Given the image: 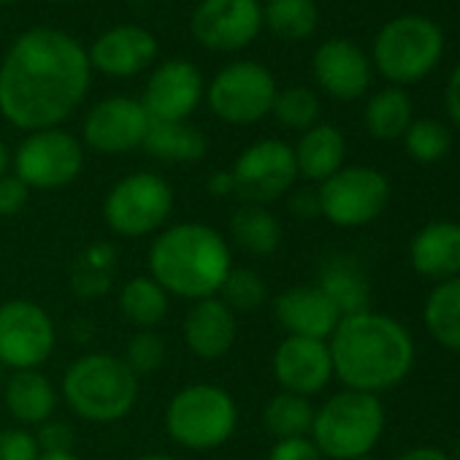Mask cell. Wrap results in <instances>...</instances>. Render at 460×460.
Returning <instances> with one entry per match:
<instances>
[{
	"label": "cell",
	"mask_w": 460,
	"mask_h": 460,
	"mask_svg": "<svg viewBox=\"0 0 460 460\" xmlns=\"http://www.w3.org/2000/svg\"><path fill=\"white\" fill-rule=\"evenodd\" d=\"M149 277L168 293L187 301L219 296V288L234 269L227 242L219 230L203 222H176L163 227L146 255Z\"/></svg>",
	"instance_id": "obj_3"
},
{
	"label": "cell",
	"mask_w": 460,
	"mask_h": 460,
	"mask_svg": "<svg viewBox=\"0 0 460 460\" xmlns=\"http://www.w3.org/2000/svg\"><path fill=\"white\" fill-rule=\"evenodd\" d=\"M363 122H366V130L376 141L403 138V133L414 122V106H411L409 93L403 87H393V84L374 93L366 103Z\"/></svg>",
	"instance_id": "obj_27"
},
{
	"label": "cell",
	"mask_w": 460,
	"mask_h": 460,
	"mask_svg": "<svg viewBox=\"0 0 460 460\" xmlns=\"http://www.w3.org/2000/svg\"><path fill=\"white\" fill-rule=\"evenodd\" d=\"M122 360L136 376H149L165 360V341L155 331H136L125 344Z\"/></svg>",
	"instance_id": "obj_37"
},
{
	"label": "cell",
	"mask_w": 460,
	"mask_h": 460,
	"mask_svg": "<svg viewBox=\"0 0 460 460\" xmlns=\"http://www.w3.org/2000/svg\"><path fill=\"white\" fill-rule=\"evenodd\" d=\"M403 146L406 155L420 163V165H433L438 160H444L452 149V133L444 122L433 119V117H422L414 119L409 125V130L403 133Z\"/></svg>",
	"instance_id": "obj_34"
},
{
	"label": "cell",
	"mask_w": 460,
	"mask_h": 460,
	"mask_svg": "<svg viewBox=\"0 0 460 460\" xmlns=\"http://www.w3.org/2000/svg\"><path fill=\"white\" fill-rule=\"evenodd\" d=\"M274 379L285 393H296L312 398L328 387L333 379V360L328 341L304 339V336H285L271 360Z\"/></svg>",
	"instance_id": "obj_16"
},
{
	"label": "cell",
	"mask_w": 460,
	"mask_h": 460,
	"mask_svg": "<svg viewBox=\"0 0 460 460\" xmlns=\"http://www.w3.org/2000/svg\"><path fill=\"white\" fill-rule=\"evenodd\" d=\"M200 95V71L187 60H168L146 82L141 106L152 122H184L198 109Z\"/></svg>",
	"instance_id": "obj_17"
},
{
	"label": "cell",
	"mask_w": 460,
	"mask_h": 460,
	"mask_svg": "<svg viewBox=\"0 0 460 460\" xmlns=\"http://www.w3.org/2000/svg\"><path fill=\"white\" fill-rule=\"evenodd\" d=\"M36 441L41 447V452H74V430L66 422H55L47 420L44 425H39L36 430Z\"/></svg>",
	"instance_id": "obj_41"
},
{
	"label": "cell",
	"mask_w": 460,
	"mask_h": 460,
	"mask_svg": "<svg viewBox=\"0 0 460 460\" xmlns=\"http://www.w3.org/2000/svg\"><path fill=\"white\" fill-rule=\"evenodd\" d=\"M187 349L200 360H219L239 339L236 312H230L217 296L195 301L181 325Z\"/></svg>",
	"instance_id": "obj_20"
},
{
	"label": "cell",
	"mask_w": 460,
	"mask_h": 460,
	"mask_svg": "<svg viewBox=\"0 0 460 460\" xmlns=\"http://www.w3.org/2000/svg\"><path fill=\"white\" fill-rule=\"evenodd\" d=\"M90 90V58L63 31L33 28L0 66V111L22 130L58 128Z\"/></svg>",
	"instance_id": "obj_1"
},
{
	"label": "cell",
	"mask_w": 460,
	"mask_h": 460,
	"mask_svg": "<svg viewBox=\"0 0 460 460\" xmlns=\"http://www.w3.org/2000/svg\"><path fill=\"white\" fill-rule=\"evenodd\" d=\"M290 211L301 219H314L320 217V198H317V190H298L293 198H290Z\"/></svg>",
	"instance_id": "obj_43"
},
{
	"label": "cell",
	"mask_w": 460,
	"mask_h": 460,
	"mask_svg": "<svg viewBox=\"0 0 460 460\" xmlns=\"http://www.w3.org/2000/svg\"><path fill=\"white\" fill-rule=\"evenodd\" d=\"M152 119L141 101L114 95L95 103L84 119V144L101 155H125L144 144Z\"/></svg>",
	"instance_id": "obj_15"
},
{
	"label": "cell",
	"mask_w": 460,
	"mask_h": 460,
	"mask_svg": "<svg viewBox=\"0 0 460 460\" xmlns=\"http://www.w3.org/2000/svg\"><path fill=\"white\" fill-rule=\"evenodd\" d=\"M136 460H179V457L165 455V452H146V455H141V457H136Z\"/></svg>",
	"instance_id": "obj_48"
},
{
	"label": "cell",
	"mask_w": 460,
	"mask_h": 460,
	"mask_svg": "<svg viewBox=\"0 0 460 460\" xmlns=\"http://www.w3.org/2000/svg\"><path fill=\"white\" fill-rule=\"evenodd\" d=\"M269 460H325V457L309 436H301V438L277 441L269 452Z\"/></svg>",
	"instance_id": "obj_40"
},
{
	"label": "cell",
	"mask_w": 460,
	"mask_h": 460,
	"mask_svg": "<svg viewBox=\"0 0 460 460\" xmlns=\"http://www.w3.org/2000/svg\"><path fill=\"white\" fill-rule=\"evenodd\" d=\"M41 447L31 428L14 425L0 430V460H39Z\"/></svg>",
	"instance_id": "obj_38"
},
{
	"label": "cell",
	"mask_w": 460,
	"mask_h": 460,
	"mask_svg": "<svg viewBox=\"0 0 460 460\" xmlns=\"http://www.w3.org/2000/svg\"><path fill=\"white\" fill-rule=\"evenodd\" d=\"M208 195L211 198H230L236 195V181H234V173L230 171H214L208 176Z\"/></svg>",
	"instance_id": "obj_44"
},
{
	"label": "cell",
	"mask_w": 460,
	"mask_h": 460,
	"mask_svg": "<svg viewBox=\"0 0 460 460\" xmlns=\"http://www.w3.org/2000/svg\"><path fill=\"white\" fill-rule=\"evenodd\" d=\"M63 398L71 411L87 422H119L138 401V376L122 358L87 352L68 366L63 376Z\"/></svg>",
	"instance_id": "obj_4"
},
{
	"label": "cell",
	"mask_w": 460,
	"mask_h": 460,
	"mask_svg": "<svg viewBox=\"0 0 460 460\" xmlns=\"http://www.w3.org/2000/svg\"><path fill=\"white\" fill-rule=\"evenodd\" d=\"M277 93V82L266 66L242 60L214 76L208 87V106L230 125H252L271 114Z\"/></svg>",
	"instance_id": "obj_12"
},
{
	"label": "cell",
	"mask_w": 460,
	"mask_h": 460,
	"mask_svg": "<svg viewBox=\"0 0 460 460\" xmlns=\"http://www.w3.org/2000/svg\"><path fill=\"white\" fill-rule=\"evenodd\" d=\"M274 317L288 336L328 341L341 320V312L317 285H296L274 298Z\"/></svg>",
	"instance_id": "obj_19"
},
{
	"label": "cell",
	"mask_w": 460,
	"mask_h": 460,
	"mask_svg": "<svg viewBox=\"0 0 460 460\" xmlns=\"http://www.w3.org/2000/svg\"><path fill=\"white\" fill-rule=\"evenodd\" d=\"M390 181L371 165H344L317 187L320 217L331 225L355 230L382 217L390 203Z\"/></svg>",
	"instance_id": "obj_9"
},
{
	"label": "cell",
	"mask_w": 460,
	"mask_h": 460,
	"mask_svg": "<svg viewBox=\"0 0 460 460\" xmlns=\"http://www.w3.org/2000/svg\"><path fill=\"white\" fill-rule=\"evenodd\" d=\"M171 214L173 190L163 176L149 171H138L119 179L103 200V219L111 227V234L122 239H141L157 234L168 225Z\"/></svg>",
	"instance_id": "obj_8"
},
{
	"label": "cell",
	"mask_w": 460,
	"mask_h": 460,
	"mask_svg": "<svg viewBox=\"0 0 460 460\" xmlns=\"http://www.w3.org/2000/svg\"><path fill=\"white\" fill-rule=\"evenodd\" d=\"M141 146L163 163H195L206 155L203 133L187 122H152Z\"/></svg>",
	"instance_id": "obj_29"
},
{
	"label": "cell",
	"mask_w": 460,
	"mask_h": 460,
	"mask_svg": "<svg viewBox=\"0 0 460 460\" xmlns=\"http://www.w3.org/2000/svg\"><path fill=\"white\" fill-rule=\"evenodd\" d=\"M4 403L22 428H39L52 420L58 406V390L39 368L12 371L4 379Z\"/></svg>",
	"instance_id": "obj_23"
},
{
	"label": "cell",
	"mask_w": 460,
	"mask_h": 460,
	"mask_svg": "<svg viewBox=\"0 0 460 460\" xmlns=\"http://www.w3.org/2000/svg\"><path fill=\"white\" fill-rule=\"evenodd\" d=\"M312 71L317 84L336 101H358L371 87V60L366 52L347 41V39H331L317 47Z\"/></svg>",
	"instance_id": "obj_18"
},
{
	"label": "cell",
	"mask_w": 460,
	"mask_h": 460,
	"mask_svg": "<svg viewBox=\"0 0 460 460\" xmlns=\"http://www.w3.org/2000/svg\"><path fill=\"white\" fill-rule=\"evenodd\" d=\"M449 457H452V460H460V441H457V447H455V452H452Z\"/></svg>",
	"instance_id": "obj_50"
},
{
	"label": "cell",
	"mask_w": 460,
	"mask_h": 460,
	"mask_svg": "<svg viewBox=\"0 0 460 460\" xmlns=\"http://www.w3.org/2000/svg\"><path fill=\"white\" fill-rule=\"evenodd\" d=\"M312 422H314L312 401L304 395H296V393L282 390V393L271 395L263 409V425L271 436H277V441L309 436Z\"/></svg>",
	"instance_id": "obj_32"
},
{
	"label": "cell",
	"mask_w": 460,
	"mask_h": 460,
	"mask_svg": "<svg viewBox=\"0 0 460 460\" xmlns=\"http://www.w3.org/2000/svg\"><path fill=\"white\" fill-rule=\"evenodd\" d=\"M157 55V41L138 25H119L106 31L90 49V66L106 76H136Z\"/></svg>",
	"instance_id": "obj_22"
},
{
	"label": "cell",
	"mask_w": 460,
	"mask_h": 460,
	"mask_svg": "<svg viewBox=\"0 0 460 460\" xmlns=\"http://www.w3.org/2000/svg\"><path fill=\"white\" fill-rule=\"evenodd\" d=\"M31 198V187L14 173L0 176V217H17Z\"/></svg>",
	"instance_id": "obj_39"
},
{
	"label": "cell",
	"mask_w": 460,
	"mask_h": 460,
	"mask_svg": "<svg viewBox=\"0 0 460 460\" xmlns=\"http://www.w3.org/2000/svg\"><path fill=\"white\" fill-rule=\"evenodd\" d=\"M317 288L333 301V306L341 312V317L366 312L371 304L368 277L360 269V263L355 258H347V255H339L323 266Z\"/></svg>",
	"instance_id": "obj_25"
},
{
	"label": "cell",
	"mask_w": 460,
	"mask_h": 460,
	"mask_svg": "<svg viewBox=\"0 0 460 460\" xmlns=\"http://www.w3.org/2000/svg\"><path fill=\"white\" fill-rule=\"evenodd\" d=\"M385 433V406L379 395L360 390L333 393L314 409L312 441L328 460H352L374 452Z\"/></svg>",
	"instance_id": "obj_5"
},
{
	"label": "cell",
	"mask_w": 460,
	"mask_h": 460,
	"mask_svg": "<svg viewBox=\"0 0 460 460\" xmlns=\"http://www.w3.org/2000/svg\"><path fill=\"white\" fill-rule=\"evenodd\" d=\"M333 376L347 390L379 395L401 385L414 368L411 333L390 314L366 309L339 320L328 339Z\"/></svg>",
	"instance_id": "obj_2"
},
{
	"label": "cell",
	"mask_w": 460,
	"mask_h": 460,
	"mask_svg": "<svg viewBox=\"0 0 460 460\" xmlns=\"http://www.w3.org/2000/svg\"><path fill=\"white\" fill-rule=\"evenodd\" d=\"M263 9L258 0H203L192 14V36L214 52H236L261 33Z\"/></svg>",
	"instance_id": "obj_14"
},
{
	"label": "cell",
	"mask_w": 460,
	"mask_h": 460,
	"mask_svg": "<svg viewBox=\"0 0 460 460\" xmlns=\"http://www.w3.org/2000/svg\"><path fill=\"white\" fill-rule=\"evenodd\" d=\"M58 344L55 320L28 298L0 304V366L28 371L47 363Z\"/></svg>",
	"instance_id": "obj_10"
},
{
	"label": "cell",
	"mask_w": 460,
	"mask_h": 460,
	"mask_svg": "<svg viewBox=\"0 0 460 460\" xmlns=\"http://www.w3.org/2000/svg\"><path fill=\"white\" fill-rule=\"evenodd\" d=\"M293 155H296L298 176H304L306 181L323 184L325 179H331L336 171L344 168L347 138H344V133L336 125L317 122L314 128H309L301 136V141L293 149Z\"/></svg>",
	"instance_id": "obj_24"
},
{
	"label": "cell",
	"mask_w": 460,
	"mask_h": 460,
	"mask_svg": "<svg viewBox=\"0 0 460 460\" xmlns=\"http://www.w3.org/2000/svg\"><path fill=\"white\" fill-rule=\"evenodd\" d=\"M168 298L171 296L149 274L146 277H133L119 290V312L133 328L152 331L155 325H160L165 320Z\"/></svg>",
	"instance_id": "obj_30"
},
{
	"label": "cell",
	"mask_w": 460,
	"mask_h": 460,
	"mask_svg": "<svg viewBox=\"0 0 460 460\" xmlns=\"http://www.w3.org/2000/svg\"><path fill=\"white\" fill-rule=\"evenodd\" d=\"M117 271V250L109 242H95L71 266V290L79 298H101L109 293Z\"/></svg>",
	"instance_id": "obj_31"
},
{
	"label": "cell",
	"mask_w": 460,
	"mask_h": 460,
	"mask_svg": "<svg viewBox=\"0 0 460 460\" xmlns=\"http://www.w3.org/2000/svg\"><path fill=\"white\" fill-rule=\"evenodd\" d=\"M444 109L449 122L460 130V63L452 68L447 84H444Z\"/></svg>",
	"instance_id": "obj_42"
},
{
	"label": "cell",
	"mask_w": 460,
	"mask_h": 460,
	"mask_svg": "<svg viewBox=\"0 0 460 460\" xmlns=\"http://www.w3.org/2000/svg\"><path fill=\"white\" fill-rule=\"evenodd\" d=\"M409 263L422 279L447 282L460 277V222H425L409 242Z\"/></svg>",
	"instance_id": "obj_21"
},
{
	"label": "cell",
	"mask_w": 460,
	"mask_h": 460,
	"mask_svg": "<svg viewBox=\"0 0 460 460\" xmlns=\"http://www.w3.org/2000/svg\"><path fill=\"white\" fill-rule=\"evenodd\" d=\"M39 460H82V457H76L74 452H41Z\"/></svg>",
	"instance_id": "obj_47"
},
{
	"label": "cell",
	"mask_w": 460,
	"mask_h": 460,
	"mask_svg": "<svg viewBox=\"0 0 460 460\" xmlns=\"http://www.w3.org/2000/svg\"><path fill=\"white\" fill-rule=\"evenodd\" d=\"M271 114L277 117L282 128L306 133L320 119V98L309 87H288L277 93Z\"/></svg>",
	"instance_id": "obj_36"
},
{
	"label": "cell",
	"mask_w": 460,
	"mask_h": 460,
	"mask_svg": "<svg viewBox=\"0 0 460 460\" xmlns=\"http://www.w3.org/2000/svg\"><path fill=\"white\" fill-rule=\"evenodd\" d=\"M0 371H4V366H0ZM0 382H4V374H0Z\"/></svg>",
	"instance_id": "obj_51"
},
{
	"label": "cell",
	"mask_w": 460,
	"mask_h": 460,
	"mask_svg": "<svg viewBox=\"0 0 460 460\" xmlns=\"http://www.w3.org/2000/svg\"><path fill=\"white\" fill-rule=\"evenodd\" d=\"M422 323L436 344L460 352V277L438 282L430 290L422 306Z\"/></svg>",
	"instance_id": "obj_28"
},
{
	"label": "cell",
	"mask_w": 460,
	"mask_h": 460,
	"mask_svg": "<svg viewBox=\"0 0 460 460\" xmlns=\"http://www.w3.org/2000/svg\"><path fill=\"white\" fill-rule=\"evenodd\" d=\"M444 58V31L422 14H401L382 25L374 39V68L393 87H409L436 71Z\"/></svg>",
	"instance_id": "obj_6"
},
{
	"label": "cell",
	"mask_w": 460,
	"mask_h": 460,
	"mask_svg": "<svg viewBox=\"0 0 460 460\" xmlns=\"http://www.w3.org/2000/svg\"><path fill=\"white\" fill-rule=\"evenodd\" d=\"M12 165L14 176L31 190H60L79 179L84 168V149L71 133L47 128L31 133L17 146Z\"/></svg>",
	"instance_id": "obj_11"
},
{
	"label": "cell",
	"mask_w": 460,
	"mask_h": 460,
	"mask_svg": "<svg viewBox=\"0 0 460 460\" xmlns=\"http://www.w3.org/2000/svg\"><path fill=\"white\" fill-rule=\"evenodd\" d=\"M263 22L285 41H306L317 31L320 12L314 0H269Z\"/></svg>",
	"instance_id": "obj_33"
},
{
	"label": "cell",
	"mask_w": 460,
	"mask_h": 460,
	"mask_svg": "<svg viewBox=\"0 0 460 460\" xmlns=\"http://www.w3.org/2000/svg\"><path fill=\"white\" fill-rule=\"evenodd\" d=\"M395 460H452V457L438 447H411V449L401 452Z\"/></svg>",
	"instance_id": "obj_45"
},
{
	"label": "cell",
	"mask_w": 460,
	"mask_h": 460,
	"mask_svg": "<svg viewBox=\"0 0 460 460\" xmlns=\"http://www.w3.org/2000/svg\"><path fill=\"white\" fill-rule=\"evenodd\" d=\"M0 4H12V0H0Z\"/></svg>",
	"instance_id": "obj_52"
},
{
	"label": "cell",
	"mask_w": 460,
	"mask_h": 460,
	"mask_svg": "<svg viewBox=\"0 0 460 460\" xmlns=\"http://www.w3.org/2000/svg\"><path fill=\"white\" fill-rule=\"evenodd\" d=\"M230 173L236 181V195L244 198V203L266 206L293 190L298 165L293 146L279 138H263L236 157Z\"/></svg>",
	"instance_id": "obj_13"
},
{
	"label": "cell",
	"mask_w": 460,
	"mask_h": 460,
	"mask_svg": "<svg viewBox=\"0 0 460 460\" xmlns=\"http://www.w3.org/2000/svg\"><path fill=\"white\" fill-rule=\"evenodd\" d=\"M230 236L247 255L266 258L274 255L282 244V225L266 206L244 203L230 217Z\"/></svg>",
	"instance_id": "obj_26"
},
{
	"label": "cell",
	"mask_w": 460,
	"mask_h": 460,
	"mask_svg": "<svg viewBox=\"0 0 460 460\" xmlns=\"http://www.w3.org/2000/svg\"><path fill=\"white\" fill-rule=\"evenodd\" d=\"M12 165V152H9V146L0 141V176L6 173V168Z\"/></svg>",
	"instance_id": "obj_46"
},
{
	"label": "cell",
	"mask_w": 460,
	"mask_h": 460,
	"mask_svg": "<svg viewBox=\"0 0 460 460\" xmlns=\"http://www.w3.org/2000/svg\"><path fill=\"white\" fill-rule=\"evenodd\" d=\"M236 425L239 406L234 395L211 382L181 387L165 406V433L184 449H217L230 441Z\"/></svg>",
	"instance_id": "obj_7"
},
{
	"label": "cell",
	"mask_w": 460,
	"mask_h": 460,
	"mask_svg": "<svg viewBox=\"0 0 460 460\" xmlns=\"http://www.w3.org/2000/svg\"><path fill=\"white\" fill-rule=\"evenodd\" d=\"M266 282L258 271L252 269H230L222 288H219V301L236 314H252L266 304Z\"/></svg>",
	"instance_id": "obj_35"
},
{
	"label": "cell",
	"mask_w": 460,
	"mask_h": 460,
	"mask_svg": "<svg viewBox=\"0 0 460 460\" xmlns=\"http://www.w3.org/2000/svg\"><path fill=\"white\" fill-rule=\"evenodd\" d=\"M352 460H382V457H376L374 452H368V455H360V457H352Z\"/></svg>",
	"instance_id": "obj_49"
}]
</instances>
